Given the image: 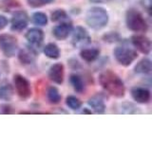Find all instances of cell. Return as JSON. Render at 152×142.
I'll return each instance as SVG.
<instances>
[{"mask_svg": "<svg viewBox=\"0 0 152 142\" xmlns=\"http://www.w3.org/2000/svg\"><path fill=\"white\" fill-rule=\"evenodd\" d=\"M98 80L101 86L112 96L116 98H123L125 96V84L115 72L111 70H104L99 75Z\"/></svg>", "mask_w": 152, "mask_h": 142, "instance_id": "cell-1", "label": "cell"}, {"mask_svg": "<svg viewBox=\"0 0 152 142\" xmlns=\"http://www.w3.org/2000/svg\"><path fill=\"white\" fill-rule=\"evenodd\" d=\"M109 20L108 12L102 7H92L86 13V23L95 30H100L107 25Z\"/></svg>", "mask_w": 152, "mask_h": 142, "instance_id": "cell-2", "label": "cell"}, {"mask_svg": "<svg viewBox=\"0 0 152 142\" xmlns=\"http://www.w3.org/2000/svg\"><path fill=\"white\" fill-rule=\"evenodd\" d=\"M126 24L128 30L134 32H146L148 30L146 20L136 9L130 8L126 12Z\"/></svg>", "mask_w": 152, "mask_h": 142, "instance_id": "cell-3", "label": "cell"}, {"mask_svg": "<svg viewBox=\"0 0 152 142\" xmlns=\"http://www.w3.org/2000/svg\"><path fill=\"white\" fill-rule=\"evenodd\" d=\"M113 53H114V57H115L116 61L123 66L130 65L138 57L137 52L134 49H132L128 46H117L116 49H114Z\"/></svg>", "mask_w": 152, "mask_h": 142, "instance_id": "cell-4", "label": "cell"}, {"mask_svg": "<svg viewBox=\"0 0 152 142\" xmlns=\"http://www.w3.org/2000/svg\"><path fill=\"white\" fill-rule=\"evenodd\" d=\"M17 49L18 41L15 36L9 33L0 34V50L5 56L8 58H12L15 55Z\"/></svg>", "mask_w": 152, "mask_h": 142, "instance_id": "cell-5", "label": "cell"}, {"mask_svg": "<svg viewBox=\"0 0 152 142\" xmlns=\"http://www.w3.org/2000/svg\"><path fill=\"white\" fill-rule=\"evenodd\" d=\"M90 43H91V37H90L88 31L84 27H76L72 32V38H71L72 46L75 49H84V47L88 46Z\"/></svg>", "mask_w": 152, "mask_h": 142, "instance_id": "cell-6", "label": "cell"}, {"mask_svg": "<svg viewBox=\"0 0 152 142\" xmlns=\"http://www.w3.org/2000/svg\"><path fill=\"white\" fill-rule=\"evenodd\" d=\"M13 84L16 93L23 99H27L31 96V86L28 80L20 74L13 76Z\"/></svg>", "mask_w": 152, "mask_h": 142, "instance_id": "cell-7", "label": "cell"}, {"mask_svg": "<svg viewBox=\"0 0 152 142\" xmlns=\"http://www.w3.org/2000/svg\"><path fill=\"white\" fill-rule=\"evenodd\" d=\"M28 15L25 11L21 9V11H15L13 12L11 20L12 30L20 32L28 27Z\"/></svg>", "mask_w": 152, "mask_h": 142, "instance_id": "cell-8", "label": "cell"}, {"mask_svg": "<svg viewBox=\"0 0 152 142\" xmlns=\"http://www.w3.org/2000/svg\"><path fill=\"white\" fill-rule=\"evenodd\" d=\"M131 43L134 47L142 54L148 55L151 50V41L147 36L142 34H135L131 37Z\"/></svg>", "mask_w": 152, "mask_h": 142, "instance_id": "cell-9", "label": "cell"}, {"mask_svg": "<svg viewBox=\"0 0 152 142\" xmlns=\"http://www.w3.org/2000/svg\"><path fill=\"white\" fill-rule=\"evenodd\" d=\"M38 55L37 49L31 46V45L28 46L23 47L18 52V59L22 64H31L35 62Z\"/></svg>", "mask_w": 152, "mask_h": 142, "instance_id": "cell-10", "label": "cell"}, {"mask_svg": "<svg viewBox=\"0 0 152 142\" xmlns=\"http://www.w3.org/2000/svg\"><path fill=\"white\" fill-rule=\"evenodd\" d=\"M25 37L31 46L38 49L44 41V32L38 28H31L27 31Z\"/></svg>", "mask_w": 152, "mask_h": 142, "instance_id": "cell-11", "label": "cell"}, {"mask_svg": "<svg viewBox=\"0 0 152 142\" xmlns=\"http://www.w3.org/2000/svg\"><path fill=\"white\" fill-rule=\"evenodd\" d=\"M49 78L50 80L57 84H61L64 82L65 68L61 63H57L52 64L49 69Z\"/></svg>", "mask_w": 152, "mask_h": 142, "instance_id": "cell-12", "label": "cell"}, {"mask_svg": "<svg viewBox=\"0 0 152 142\" xmlns=\"http://www.w3.org/2000/svg\"><path fill=\"white\" fill-rule=\"evenodd\" d=\"M72 25L70 22H62L57 25L52 30L54 37L58 40H65L69 37V35L72 32Z\"/></svg>", "mask_w": 152, "mask_h": 142, "instance_id": "cell-13", "label": "cell"}, {"mask_svg": "<svg viewBox=\"0 0 152 142\" xmlns=\"http://www.w3.org/2000/svg\"><path fill=\"white\" fill-rule=\"evenodd\" d=\"M131 96L136 102L141 104L148 103L150 101V91L145 87H133L131 89Z\"/></svg>", "mask_w": 152, "mask_h": 142, "instance_id": "cell-14", "label": "cell"}, {"mask_svg": "<svg viewBox=\"0 0 152 142\" xmlns=\"http://www.w3.org/2000/svg\"><path fill=\"white\" fill-rule=\"evenodd\" d=\"M100 55V49L97 47L90 49H83L80 51V57L87 63H92Z\"/></svg>", "mask_w": 152, "mask_h": 142, "instance_id": "cell-15", "label": "cell"}, {"mask_svg": "<svg viewBox=\"0 0 152 142\" xmlns=\"http://www.w3.org/2000/svg\"><path fill=\"white\" fill-rule=\"evenodd\" d=\"M88 104L97 114H104L106 112V104H104V99L100 96H94L90 98L88 101Z\"/></svg>", "mask_w": 152, "mask_h": 142, "instance_id": "cell-16", "label": "cell"}, {"mask_svg": "<svg viewBox=\"0 0 152 142\" xmlns=\"http://www.w3.org/2000/svg\"><path fill=\"white\" fill-rule=\"evenodd\" d=\"M14 95V90L11 83H3L0 84V101H10Z\"/></svg>", "mask_w": 152, "mask_h": 142, "instance_id": "cell-17", "label": "cell"}, {"mask_svg": "<svg viewBox=\"0 0 152 142\" xmlns=\"http://www.w3.org/2000/svg\"><path fill=\"white\" fill-rule=\"evenodd\" d=\"M151 70H152L151 61L147 58H144L140 62H138L134 67V72L136 74H141V75L149 74L151 72Z\"/></svg>", "mask_w": 152, "mask_h": 142, "instance_id": "cell-18", "label": "cell"}, {"mask_svg": "<svg viewBox=\"0 0 152 142\" xmlns=\"http://www.w3.org/2000/svg\"><path fill=\"white\" fill-rule=\"evenodd\" d=\"M43 52H44V54L48 58L52 60H56L60 57V49L58 46L54 44V43H49V44H47L44 46V49H43Z\"/></svg>", "mask_w": 152, "mask_h": 142, "instance_id": "cell-19", "label": "cell"}, {"mask_svg": "<svg viewBox=\"0 0 152 142\" xmlns=\"http://www.w3.org/2000/svg\"><path fill=\"white\" fill-rule=\"evenodd\" d=\"M69 82H70L71 85H72L73 89L77 93L82 94L85 91V89H86L85 83L81 76H79L77 74H71L69 77Z\"/></svg>", "mask_w": 152, "mask_h": 142, "instance_id": "cell-20", "label": "cell"}, {"mask_svg": "<svg viewBox=\"0 0 152 142\" xmlns=\"http://www.w3.org/2000/svg\"><path fill=\"white\" fill-rule=\"evenodd\" d=\"M47 98L50 103L58 104L61 101L62 96L59 92V90L55 86H50L47 90Z\"/></svg>", "mask_w": 152, "mask_h": 142, "instance_id": "cell-21", "label": "cell"}, {"mask_svg": "<svg viewBox=\"0 0 152 142\" xmlns=\"http://www.w3.org/2000/svg\"><path fill=\"white\" fill-rule=\"evenodd\" d=\"M21 8V4L18 0H2L0 3V9L5 12H11L12 9L16 11Z\"/></svg>", "mask_w": 152, "mask_h": 142, "instance_id": "cell-22", "label": "cell"}, {"mask_svg": "<svg viewBox=\"0 0 152 142\" xmlns=\"http://www.w3.org/2000/svg\"><path fill=\"white\" fill-rule=\"evenodd\" d=\"M51 21L52 22H70L69 21V17L68 15V13H66L64 9H58L54 11L53 12H51Z\"/></svg>", "mask_w": 152, "mask_h": 142, "instance_id": "cell-23", "label": "cell"}, {"mask_svg": "<svg viewBox=\"0 0 152 142\" xmlns=\"http://www.w3.org/2000/svg\"><path fill=\"white\" fill-rule=\"evenodd\" d=\"M32 22L37 26H46L48 24V17L44 12H36L31 16Z\"/></svg>", "mask_w": 152, "mask_h": 142, "instance_id": "cell-24", "label": "cell"}, {"mask_svg": "<svg viewBox=\"0 0 152 142\" xmlns=\"http://www.w3.org/2000/svg\"><path fill=\"white\" fill-rule=\"evenodd\" d=\"M66 104L71 110H78L79 108L82 106V102L81 101L76 98L75 96H68L66 99Z\"/></svg>", "mask_w": 152, "mask_h": 142, "instance_id": "cell-25", "label": "cell"}, {"mask_svg": "<svg viewBox=\"0 0 152 142\" xmlns=\"http://www.w3.org/2000/svg\"><path fill=\"white\" fill-rule=\"evenodd\" d=\"M51 2H53V0H28V6H31L32 8L43 7L45 5L50 4Z\"/></svg>", "mask_w": 152, "mask_h": 142, "instance_id": "cell-26", "label": "cell"}, {"mask_svg": "<svg viewBox=\"0 0 152 142\" xmlns=\"http://www.w3.org/2000/svg\"><path fill=\"white\" fill-rule=\"evenodd\" d=\"M103 38H104V41L107 43H115V42L120 41V36H119L117 32H114V31L108 32L107 34H104Z\"/></svg>", "mask_w": 152, "mask_h": 142, "instance_id": "cell-27", "label": "cell"}, {"mask_svg": "<svg viewBox=\"0 0 152 142\" xmlns=\"http://www.w3.org/2000/svg\"><path fill=\"white\" fill-rule=\"evenodd\" d=\"M12 107L8 104H2L0 106V114H12Z\"/></svg>", "mask_w": 152, "mask_h": 142, "instance_id": "cell-28", "label": "cell"}, {"mask_svg": "<svg viewBox=\"0 0 152 142\" xmlns=\"http://www.w3.org/2000/svg\"><path fill=\"white\" fill-rule=\"evenodd\" d=\"M8 25V19L6 16L0 15V30H2L3 28H5Z\"/></svg>", "mask_w": 152, "mask_h": 142, "instance_id": "cell-29", "label": "cell"}, {"mask_svg": "<svg viewBox=\"0 0 152 142\" xmlns=\"http://www.w3.org/2000/svg\"><path fill=\"white\" fill-rule=\"evenodd\" d=\"M82 114H88V115H90V114H92V112L88 110V108H84V110L82 111Z\"/></svg>", "mask_w": 152, "mask_h": 142, "instance_id": "cell-30", "label": "cell"}, {"mask_svg": "<svg viewBox=\"0 0 152 142\" xmlns=\"http://www.w3.org/2000/svg\"><path fill=\"white\" fill-rule=\"evenodd\" d=\"M92 3H104V0H90Z\"/></svg>", "mask_w": 152, "mask_h": 142, "instance_id": "cell-31", "label": "cell"}]
</instances>
